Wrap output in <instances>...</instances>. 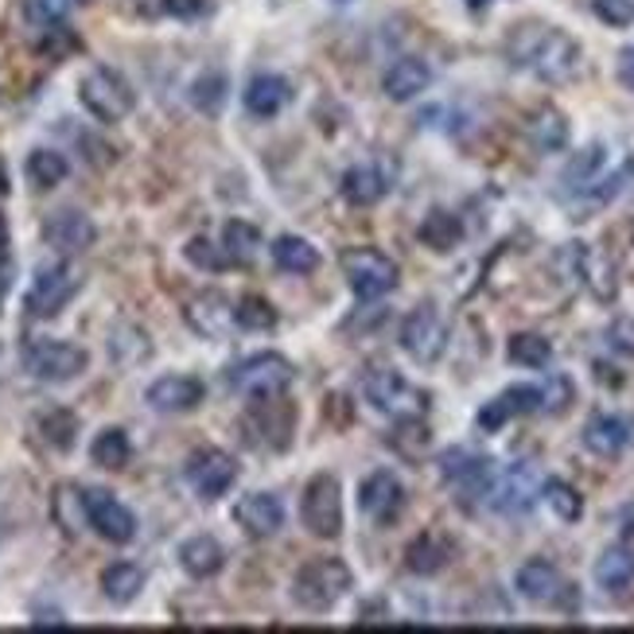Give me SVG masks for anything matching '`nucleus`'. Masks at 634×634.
<instances>
[{"mask_svg":"<svg viewBox=\"0 0 634 634\" xmlns=\"http://www.w3.org/2000/svg\"><path fill=\"white\" fill-rule=\"evenodd\" d=\"M541 483H545L541 471L529 460H522V463H511L503 475H495L486 498H491V506H495L498 514H506V518H522V514L534 511L537 495H541Z\"/></svg>","mask_w":634,"mask_h":634,"instance_id":"obj_11","label":"nucleus"},{"mask_svg":"<svg viewBox=\"0 0 634 634\" xmlns=\"http://www.w3.org/2000/svg\"><path fill=\"white\" fill-rule=\"evenodd\" d=\"M140 588H144V569L132 565V560H117V565H109V569L101 572V595H106L109 603H117V608L137 600Z\"/></svg>","mask_w":634,"mask_h":634,"instance_id":"obj_29","label":"nucleus"},{"mask_svg":"<svg viewBox=\"0 0 634 634\" xmlns=\"http://www.w3.org/2000/svg\"><path fill=\"white\" fill-rule=\"evenodd\" d=\"M506 405H511L514 417H522V412H537L541 409V389L537 386H511L506 389Z\"/></svg>","mask_w":634,"mask_h":634,"instance_id":"obj_46","label":"nucleus"},{"mask_svg":"<svg viewBox=\"0 0 634 634\" xmlns=\"http://www.w3.org/2000/svg\"><path fill=\"white\" fill-rule=\"evenodd\" d=\"M608 339H611V346H615V351H626V355H634V320L611 323Z\"/></svg>","mask_w":634,"mask_h":634,"instance_id":"obj_49","label":"nucleus"},{"mask_svg":"<svg viewBox=\"0 0 634 634\" xmlns=\"http://www.w3.org/2000/svg\"><path fill=\"white\" fill-rule=\"evenodd\" d=\"M346 592H351V569L339 557L308 560L304 569L292 577V600L304 611H312V615L331 611Z\"/></svg>","mask_w":634,"mask_h":634,"instance_id":"obj_3","label":"nucleus"},{"mask_svg":"<svg viewBox=\"0 0 634 634\" xmlns=\"http://www.w3.org/2000/svg\"><path fill=\"white\" fill-rule=\"evenodd\" d=\"M223 249H226V257H230V265H246V261H254L257 249H261V234H257L249 223H226Z\"/></svg>","mask_w":634,"mask_h":634,"instance_id":"obj_37","label":"nucleus"},{"mask_svg":"<svg viewBox=\"0 0 634 634\" xmlns=\"http://www.w3.org/2000/svg\"><path fill=\"white\" fill-rule=\"evenodd\" d=\"M75 4H83V0H75Z\"/></svg>","mask_w":634,"mask_h":634,"instance_id":"obj_56","label":"nucleus"},{"mask_svg":"<svg viewBox=\"0 0 634 634\" xmlns=\"http://www.w3.org/2000/svg\"><path fill=\"white\" fill-rule=\"evenodd\" d=\"M71 9H75V0H28V17H32L40 28L63 24V17Z\"/></svg>","mask_w":634,"mask_h":634,"instance_id":"obj_43","label":"nucleus"},{"mask_svg":"<svg viewBox=\"0 0 634 634\" xmlns=\"http://www.w3.org/2000/svg\"><path fill=\"white\" fill-rule=\"evenodd\" d=\"M187 98H191V106H195L198 114H218V109L226 106V78L218 75V71L198 75L195 83H191Z\"/></svg>","mask_w":634,"mask_h":634,"instance_id":"obj_39","label":"nucleus"},{"mask_svg":"<svg viewBox=\"0 0 634 634\" xmlns=\"http://www.w3.org/2000/svg\"><path fill=\"white\" fill-rule=\"evenodd\" d=\"M164 12L180 20H195L206 12V0H164Z\"/></svg>","mask_w":634,"mask_h":634,"instance_id":"obj_50","label":"nucleus"},{"mask_svg":"<svg viewBox=\"0 0 634 634\" xmlns=\"http://www.w3.org/2000/svg\"><path fill=\"white\" fill-rule=\"evenodd\" d=\"M468 4H475V9H479V4H486V0H468Z\"/></svg>","mask_w":634,"mask_h":634,"instance_id":"obj_54","label":"nucleus"},{"mask_svg":"<svg viewBox=\"0 0 634 634\" xmlns=\"http://www.w3.org/2000/svg\"><path fill=\"white\" fill-rule=\"evenodd\" d=\"M429 83H432L429 63H425V58L405 55V58H397V63L386 71V78H382V90H386L389 101H412L417 94L429 90Z\"/></svg>","mask_w":634,"mask_h":634,"instance_id":"obj_22","label":"nucleus"},{"mask_svg":"<svg viewBox=\"0 0 634 634\" xmlns=\"http://www.w3.org/2000/svg\"><path fill=\"white\" fill-rule=\"evenodd\" d=\"M86 526L109 545H129L137 537V518L125 503H117L109 491H83Z\"/></svg>","mask_w":634,"mask_h":634,"instance_id":"obj_13","label":"nucleus"},{"mask_svg":"<svg viewBox=\"0 0 634 634\" xmlns=\"http://www.w3.org/2000/svg\"><path fill=\"white\" fill-rule=\"evenodd\" d=\"M511 363L526 366V370H541L552 363V343L537 331H518L511 339Z\"/></svg>","mask_w":634,"mask_h":634,"instance_id":"obj_35","label":"nucleus"},{"mask_svg":"<svg viewBox=\"0 0 634 634\" xmlns=\"http://www.w3.org/2000/svg\"><path fill=\"white\" fill-rule=\"evenodd\" d=\"M577 269H580V277H584V284L600 300L615 297V265H611L608 254H600V249H592V246H580L577 249Z\"/></svg>","mask_w":634,"mask_h":634,"instance_id":"obj_30","label":"nucleus"},{"mask_svg":"<svg viewBox=\"0 0 634 634\" xmlns=\"http://www.w3.org/2000/svg\"><path fill=\"white\" fill-rule=\"evenodd\" d=\"M78 289H83V277H78L75 265H66V261L43 265V269L35 272L32 289H28V300H24L28 315H35V320H55V315L78 297Z\"/></svg>","mask_w":634,"mask_h":634,"instance_id":"obj_6","label":"nucleus"},{"mask_svg":"<svg viewBox=\"0 0 634 634\" xmlns=\"http://www.w3.org/2000/svg\"><path fill=\"white\" fill-rule=\"evenodd\" d=\"M180 565H183V572H187V577L211 580V577H218V572H223L226 549L215 541V537H206V534L187 537V541L180 545Z\"/></svg>","mask_w":634,"mask_h":634,"instance_id":"obj_24","label":"nucleus"},{"mask_svg":"<svg viewBox=\"0 0 634 634\" xmlns=\"http://www.w3.org/2000/svg\"><path fill=\"white\" fill-rule=\"evenodd\" d=\"M90 460L98 463V468H106V471L129 468L132 444H129V437H125V429H101L98 437H94V444H90Z\"/></svg>","mask_w":634,"mask_h":634,"instance_id":"obj_33","label":"nucleus"},{"mask_svg":"<svg viewBox=\"0 0 634 634\" xmlns=\"http://www.w3.org/2000/svg\"><path fill=\"white\" fill-rule=\"evenodd\" d=\"M300 518L304 529L320 541L343 534V495H339V479L335 475H315L308 479L304 498H300Z\"/></svg>","mask_w":634,"mask_h":634,"instance_id":"obj_7","label":"nucleus"},{"mask_svg":"<svg viewBox=\"0 0 634 634\" xmlns=\"http://www.w3.org/2000/svg\"><path fill=\"white\" fill-rule=\"evenodd\" d=\"M358 511L378 526H389L405 511V486L397 483V475H389V471L366 475L363 486H358Z\"/></svg>","mask_w":634,"mask_h":634,"instance_id":"obj_16","label":"nucleus"},{"mask_svg":"<svg viewBox=\"0 0 634 634\" xmlns=\"http://www.w3.org/2000/svg\"><path fill=\"white\" fill-rule=\"evenodd\" d=\"M401 351L420 366H432L448 351V323L437 312V304H420L401 323Z\"/></svg>","mask_w":634,"mask_h":634,"instance_id":"obj_9","label":"nucleus"},{"mask_svg":"<svg viewBox=\"0 0 634 634\" xmlns=\"http://www.w3.org/2000/svg\"><path fill=\"white\" fill-rule=\"evenodd\" d=\"M272 261H277V269L292 272V277H308V272L320 269V249L308 238L284 234V238L272 241Z\"/></svg>","mask_w":634,"mask_h":634,"instance_id":"obj_27","label":"nucleus"},{"mask_svg":"<svg viewBox=\"0 0 634 634\" xmlns=\"http://www.w3.org/2000/svg\"><path fill=\"white\" fill-rule=\"evenodd\" d=\"M183 254H187V261L195 265V269L218 272V269H226V265H230L226 249L218 246V241H211V238H191L187 246H183Z\"/></svg>","mask_w":634,"mask_h":634,"instance_id":"obj_42","label":"nucleus"},{"mask_svg":"<svg viewBox=\"0 0 634 634\" xmlns=\"http://www.w3.org/2000/svg\"><path fill=\"white\" fill-rule=\"evenodd\" d=\"M234 323L246 331H269L277 327V308L265 297H241L238 304H234Z\"/></svg>","mask_w":634,"mask_h":634,"instance_id":"obj_40","label":"nucleus"},{"mask_svg":"<svg viewBox=\"0 0 634 634\" xmlns=\"http://www.w3.org/2000/svg\"><path fill=\"white\" fill-rule=\"evenodd\" d=\"M4 191H9V183H4V168H0V195H4Z\"/></svg>","mask_w":634,"mask_h":634,"instance_id":"obj_53","label":"nucleus"},{"mask_svg":"<svg viewBox=\"0 0 634 634\" xmlns=\"http://www.w3.org/2000/svg\"><path fill=\"white\" fill-rule=\"evenodd\" d=\"M514 588H518V595L529 603H557L560 592L569 584H565L560 569L549 565V560H526L518 569V577H514Z\"/></svg>","mask_w":634,"mask_h":634,"instance_id":"obj_21","label":"nucleus"},{"mask_svg":"<svg viewBox=\"0 0 634 634\" xmlns=\"http://www.w3.org/2000/svg\"><path fill=\"white\" fill-rule=\"evenodd\" d=\"M343 198L351 206H374V203H382L386 198V191H389V180H386V172L382 168H374V164H358V168H351V172L343 175Z\"/></svg>","mask_w":634,"mask_h":634,"instance_id":"obj_25","label":"nucleus"},{"mask_svg":"<svg viewBox=\"0 0 634 634\" xmlns=\"http://www.w3.org/2000/svg\"><path fill=\"white\" fill-rule=\"evenodd\" d=\"M592 12L608 28H631L634 24V0H592Z\"/></svg>","mask_w":634,"mask_h":634,"instance_id":"obj_44","label":"nucleus"},{"mask_svg":"<svg viewBox=\"0 0 634 634\" xmlns=\"http://www.w3.org/2000/svg\"><path fill=\"white\" fill-rule=\"evenodd\" d=\"M595 584L603 592H626L634 584V549L626 545H611L600 560H595Z\"/></svg>","mask_w":634,"mask_h":634,"instance_id":"obj_28","label":"nucleus"},{"mask_svg":"<svg viewBox=\"0 0 634 634\" xmlns=\"http://www.w3.org/2000/svg\"><path fill=\"white\" fill-rule=\"evenodd\" d=\"M203 397H206L203 382L191 378V374H168V378H157L149 389H144V401H149L157 412H168V417L198 409Z\"/></svg>","mask_w":634,"mask_h":634,"instance_id":"obj_19","label":"nucleus"},{"mask_svg":"<svg viewBox=\"0 0 634 634\" xmlns=\"http://www.w3.org/2000/svg\"><path fill=\"white\" fill-rule=\"evenodd\" d=\"M619 522H623V526H619V529H623V537H631V534H634V503L626 506L623 518H619Z\"/></svg>","mask_w":634,"mask_h":634,"instance_id":"obj_52","label":"nucleus"},{"mask_svg":"<svg viewBox=\"0 0 634 634\" xmlns=\"http://www.w3.org/2000/svg\"><path fill=\"white\" fill-rule=\"evenodd\" d=\"M529 140H534L541 152H560L569 144V121L560 109H541V114L529 121Z\"/></svg>","mask_w":634,"mask_h":634,"instance_id":"obj_34","label":"nucleus"},{"mask_svg":"<svg viewBox=\"0 0 634 634\" xmlns=\"http://www.w3.org/2000/svg\"><path fill=\"white\" fill-rule=\"evenodd\" d=\"M234 522H238L254 541H269V537L280 534V526H284V506H280L277 495L249 491V495H241L238 506H234Z\"/></svg>","mask_w":634,"mask_h":634,"instance_id":"obj_18","label":"nucleus"},{"mask_svg":"<svg viewBox=\"0 0 634 634\" xmlns=\"http://www.w3.org/2000/svg\"><path fill=\"white\" fill-rule=\"evenodd\" d=\"M187 323L195 335L223 339L234 327V300H226L223 292H198L195 300H187Z\"/></svg>","mask_w":634,"mask_h":634,"instance_id":"obj_20","label":"nucleus"},{"mask_svg":"<svg viewBox=\"0 0 634 634\" xmlns=\"http://www.w3.org/2000/svg\"><path fill=\"white\" fill-rule=\"evenodd\" d=\"M297 382V370L284 355H272V351H261V355H249L241 363H234L226 370V386L234 394L249 397V401H265V397H280L284 389Z\"/></svg>","mask_w":634,"mask_h":634,"instance_id":"obj_4","label":"nucleus"},{"mask_svg":"<svg viewBox=\"0 0 634 634\" xmlns=\"http://www.w3.org/2000/svg\"><path fill=\"white\" fill-rule=\"evenodd\" d=\"M600 164H603V149H600V144H595V149H584L577 160H572L569 183H572V187H588V183H592V175L600 172Z\"/></svg>","mask_w":634,"mask_h":634,"instance_id":"obj_45","label":"nucleus"},{"mask_svg":"<svg viewBox=\"0 0 634 634\" xmlns=\"http://www.w3.org/2000/svg\"><path fill=\"white\" fill-rule=\"evenodd\" d=\"M463 238V223L452 215V211H432L425 223H420V241L437 254H452Z\"/></svg>","mask_w":634,"mask_h":634,"instance_id":"obj_32","label":"nucleus"},{"mask_svg":"<svg viewBox=\"0 0 634 634\" xmlns=\"http://www.w3.org/2000/svg\"><path fill=\"white\" fill-rule=\"evenodd\" d=\"M572 405V382L569 378H552L549 389H541V409L545 412H565Z\"/></svg>","mask_w":634,"mask_h":634,"instance_id":"obj_47","label":"nucleus"},{"mask_svg":"<svg viewBox=\"0 0 634 634\" xmlns=\"http://www.w3.org/2000/svg\"><path fill=\"white\" fill-rule=\"evenodd\" d=\"M506 55L522 71H534L545 83H569L580 71V43L572 35L557 32L545 24H522L518 32L506 40Z\"/></svg>","mask_w":634,"mask_h":634,"instance_id":"obj_1","label":"nucleus"},{"mask_svg":"<svg viewBox=\"0 0 634 634\" xmlns=\"http://www.w3.org/2000/svg\"><path fill=\"white\" fill-rule=\"evenodd\" d=\"M634 444V420L626 412H595L584 425V448L600 460H619Z\"/></svg>","mask_w":634,"mask_h":634,"instance_id":"obj_15","label":"nucleus"},{"mask_svg":"<svg viewBox=\"0 0 634 634\" xmlns=\"http://www.w3.org/2000/svg\"><path fill=\"white\" fill-rule=\"evenodd\" d=\"M335 4H346V0H335Z\"/></svg>","mask_w":634,"mask_h":634,"instance_id":"obj_55","label":"nucleus"},{"mask_svg":"<svg viewBox=\"0 0 634 634\" xmlns=\"http://www.w3.org/2000/svg\"><path fill=\"white\" fill-rule=\"evenodd\" d=\"M43 238H47V246L58 249V254H86V249L94 246V238H98V230H94L90 215H83L75 206H63V211L47 215Z\"/></svg>","mask_w":634,"mask_h":634,"instance_id":"obj_17","label":"nucleus"},{"mask_svg":"<svg viewBox=\"0 0 634 634\" xmlns=\"http://www.w3.org/2000/svg\"><path fill=\"white\" fill-rule=\"evenodd\" d=\"M24 172H28V183H32L35 191H51V187H58V183L66 180L71 164H66L63 152H55V149H35L32 157H28Z\"/></svg>","mask_w":634,"mask_h":634,"instance_id":"obj_31","label":"nucleus"},{"mask_svg":"<svg viewBox=\"0 0 634 634\" xmlns=\"http://www.w3.org/2000/svg\"><path fill=\"white\" fill-rule=\"evenodd\" d=\"M343 277L358 300H378L397 289V265L382 249H346Z\"/></svg>","mask_w":634,"mask_h":634,"instance_id":"obj_10","label":"nucleus"},{"mask_svg":"<svg viewBox=\"0 0 634 634\" xmlns=\"http://www.w3.org/2000/svg\"><path fill=\"white\" fill-rule=\"evenodd\" d=\"M440 475H444V483L455 491L460 506H475L479 498L491 495V483H495L491 460L468 452V448H452V452L440 455Z\"/></svg>","mask_w":634,"mask_h":634,"instance_id":"obj_8","label":"nucleus"},{"mask_svg":"<svg viewBox=\"0 0 634 634\" xmlns=\"http://www.w3.org/2000/svg\"><path fill=\"white\" fill-rule=\"evenodd\" d=\"M541 498L549 503V511L557 514L560 522H580V514H584V498H580L577 486L565 483V479L541 483Z\"/></svg>","mask_w":634,"mask_h":634,"instance_id":"obj_36","label":"nucleus"},{"mask_svg":"<svg viewBox=\"0 0 634 634\" xmlns=\"http://www.w3.org/2000/svg\"><path fill=\"white\" fill-rule=\"evenodd\" d=\"M40 432H43V440H47L51 448H71L75 444V432H78V420H75V412H66V409H51V412H43L40 417Z\"/></svg>","mask_w":634,"mask_h":634,"instance_id":"obj_41","label":"nucleus"},{"mask_svg":"<svg viewBox=\"0 0 634 634\" xmlns=\"http://www.w3.org/2000/svg\"><path fill=\"white\" fill-rule=\"evenodd\" d=\"M90 366V355H86L78 343H63V339H32L24 346V370L40 382H71Z\"/></svg>","mask_w":634,"mask_h":634,"instance_id":"obj_5","label":"nucleus"},{"mask_svg":"<svg viewBox=\"0 0 634 634\" xmlns=\"http://www.w3.org/2000/svg\"><path fill=\"white\" fill-rule=\"evenodd\" d=\"M363 394H366V401H370L374 409L389 412V417H412L417 409H425V405H429V397L417 394V389H412L401 374L386 370V366H374V370L366 374Z\"/></svg>","mask_w":634,"mask_h":634,"instance_id":"obj_12","label":"nucleus"},{"mask_svg":"<svg viewBox=\"0 0 634 634\" xmlns=\"http://www.w3.org/2000/svg\"><path fill=\"white\" fill-rule=\"evenodd\" d=\"M78 101H83V109L94 121L117 125L132 114L137 90H132L129 78H125L121 71H114V66H94V71L83 75V83H78Z\"/></svg>","mask_w":634,"mask_h":634,"instance_id":"obj_2","label":"nucleus"},{"mask_svg":"<svg viewBox=\"0 0 634 634\" xmlns=\"http://www.w3.org/2000/svg\"><path fill=\"white\" fill-rule=\"evenodd\" d=\"M511 405H506V397H495V401H486L483 409H479V429L483 432H498L511 420Z\"/></svg>","mask_w":634,"mask_h":634,"instance_id":"obj_48","label":"nucleus"},{"mask_svg":"<svg viewBox=\"0 0 634 634\" xmlns=\"http://www.w3.org/2000/svg\"><path fill=\"white\" fill-rule=\"evenodd\" d=\"M234 479H238V463L223 448H198L187 460V483L195 486V495L206 498V503L223 498L234 486Z\"/></svg>","mask_w":634,"mask_h":634,"instance_id":"obj_14","label":"nucleus"},{"mask_svg":"<svg viewBox=\"0 0 634 634\" xmlns=\"http://www.w3.org/2000/svg\"><path fill=\"white\" fill-rule=\"evenodd\" d=\"M241 101L254 117H277L292 101V86L280 75H254L241 90Z\"/></svg>","mask_w":634,"mask_h":634,"instance_id":"obj_23","label":"nucleus"},{"mask_svg":"<svg viewBox=\"0 0 634 634\" xmlns=\"http://www.w3.org/2000/svg\"><path fill=\"white\" fill-rule=\"evenodd\" d=\"M389 444L401 455H409V460H417V455L429 448V425H425L417 412H412V417H397V429L394 437H389Z\"/></svg>","mask_w":634,"mask_h":634,"instance_id":"obj_38","label":"nucleus"},{"mask_svg":"<svg viewBox=\"0 0 634 634\" xmlns=\"http://www.w3.org/2000/svg\"><path fill=\"white\" fill-rule=\"evenodd\" d=\"M619 78H623V86L634 90V47H626L623 58H619Z\"/></svg>","mask_w":634,"mask_h":634,"instance_id":"obj_51","label":"nucleus"},{"mask_svg":"<svg viewBox=\"0 0 634 634\" xmlns=\"http://www.w3.org/2000/svg\"><path fill=\"white\" fill-rule=\"evenodd\" d=\"M452 560V545L437 534H425L405 549V569L417 572V577H437L440 569H448Z\"/></svg>","mask_w":634,"mask_h":634,"instance_id":"obj_26","label":"nucleus"}]
</instances>
